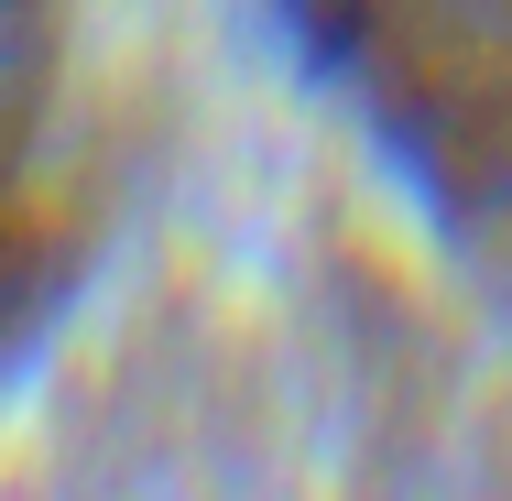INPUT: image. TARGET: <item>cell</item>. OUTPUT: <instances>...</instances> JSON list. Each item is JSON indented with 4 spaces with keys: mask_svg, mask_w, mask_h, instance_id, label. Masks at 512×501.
Segmentation results:
<instances>
[{
    "mask_svg": "<svg viewBox=\"0 0 512 501\" xmlns=\"http://www.w3.org/2000/svg\"><path fill=\"white\" fill-rule=\"evenodd\" d=\"M99 262L77 164V0H0V393H22Z\"/></svg>",
    "mask_w": 512,
    "mask_h": 501,
    "instance_id": "obj_2",
    "label": "cell"
},
{
    "mask_svg": "<svg viewBox=\"0 0 512 501\" xmlns=\"http://www.w3.org/2000/svg\"><path fill=\"white\" fill-rule=\"evenodd\" d=\"M447 262L512 316V0H251Z\"/></svg>",
    "mask_w": 512,
    "mask_h": 501,
    "instance_id": "obj_1",
    "label": "cell"
}]
</instances>
